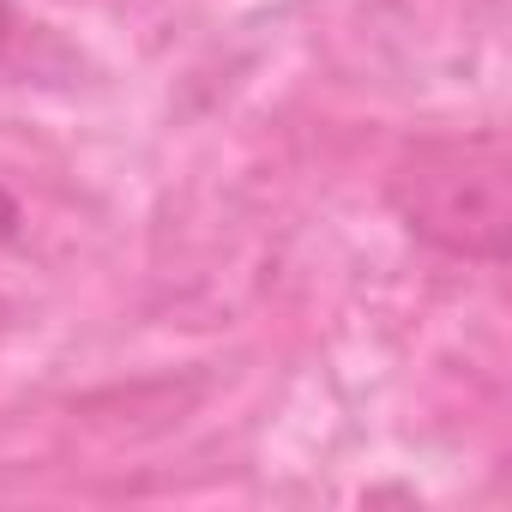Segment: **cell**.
Returning <instances> with one entry per match:
<instances>
[{
	"label": "cell",
	"mask_w": 512,
	"mask_h": 512,
	"mask_svg": "<svg viewBox=\"0 0 512 512\" xmlns=\"http://www.w3.org/2000/svg\"><path fill=\"white\" fill-rule=\"evenodd\" d=\"M19 229H25V211H19V199L0 187V247L7 241H19Z\"/></svg>",
	"instance_id": "2"
},
{
	"label": "cell",
	"mask_w": 512,
	"mask_h": 512,
	"mask_svg": "<svg viewBox=\"0 0 512 512\" xmlns=\"http://www.w3.org/2000/svg\"><path fill=\"white\" fill-rule=\"evenodd\" d=\"M13 31H19V19H13V0H0V55H7Z\"/></svg>",
	"instance_id": "3"
},
{
	"label": "cell",
	"mask_w": 512,
	"mask_h": 512,
	"mask_svg": "<svg viewBox=\"0 0 512 512\" xmlns=\"http://www.w3.org/2000/svg\"><path fill=\"white\" fill-rule=\"evenodd\" d=\"M386 205L440 260L500 266L512 241V151L500 127L422 133L386 163Z\"/></svg>",
	"instance_id": "1"
},
{
	"label": "cell",
	"mask_w": 512,
	"mask_h": 512,
	"mask_svg": "<svg viewBox=\"0 0 512 512\" xmlns=\"http://www.w3.org/2000/svg\"><path fill=\"white\" fill-rule=\"evenodd\" d=\"M7 320H13V308H7V296H0V332H7Z\"/></svg>",
	"instance_id": "4"
}]
</instances>
